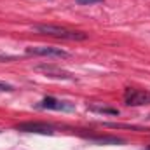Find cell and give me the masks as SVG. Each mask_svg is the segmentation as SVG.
Returning a JSON list of instances; mask_svg holds the SVG:
<instances>
[{
    "label": "cell",
    "instance_id": "cell-7",
    "mask_svg": "<svg viewBox=\"0 0 150 150\" xmlns=\"http://www.w3.org/2000/svg\"><path fill=\"white\" fill-rule=\"evenodd\" d=\"M91 112H98V113H108V115H119L117 108H110V107H103V105H89Z\"/></svg>",
    "mask_w": 150,
    "mask_h": 150
},
{
    "label": "cell",
    "instance_id": "cell-1",
    "mask_svg": "<svg viewBox=\"0 0 150 150\" xmlns=\"http://www.w3.org/2000/svg\"><path fill=\"white\" fill-rule=\"evenodd\" d=\"M33 30L44 35H51L56 38H65V40H86L87 35L82 32H75V30H68V28H61L56 25H35Z\"/></svg>",
    "mask_w": 150,
    "mask_h": 150
},
{
    "label": "cell",
    "instance_id": "cell-3",
    "mask_svg": "<svg viewBox=\"0 0 150 150\" xmlns=\"http://www.w3.org/2000/svg\"><path fill=\"white\" fill-rule=\"evenodd\" d=\"M18 131L23 133H37V134H52L54 133V126L45 124V122H21L16 126Z\"/></svg>",
    "mask_w": 150,
    "mask_h": 150
},
{
    "label": "cell",
    "instance_id": "cell-4",
    "mask_svg": "<svg viewBox=\"0 0 150 150\" xmlns=\"http://www.w3.org/2000/svg\"><path fill=\"white\" fill-rule=\"evenodd\" d=\"M37 108H45V110H61V112H72V110L75 108V105L68 103V101L56 100V98H52V96H47V98H44V100L38 103Z\"/></svg>",
    "mask_w": 150,
    "mask_h": 150
},
{
    "label": "cell",
    "instance_id": "cell-11",
    "mask_svg": "<svg viewBox=\"0 0 150 150\" xmlns=\"http://www.w3.org/2000/svg\"><path fill=\"white\" fill-rule=\"evenodd\" d=\"M9 59H14L12 56H4V54H0V61H9Z\"/></svg>",
    "mask_w": 150,
    "mask_h": 150
},
{
    "label": "cell",
    "instance_id": "cell-5",
    "mask_svg": "<svg viewBox=\"0 0 150 150\" xmlns=\"http://www.w3.org/2000/svg\"><path fill=\"white\" fill-rule=\"evenodd\" d=\"M26 54H33V56H54V58H68L70 54L59 47H49V45H42V47H28Z\"/></svg>",
    "mask_w": 150,
    "mask_h": 150
},
{
    "label": "cell",
    "instance_id": "cell-10",
    "mask_svg": "<svg viewBox=\"0 0 150 150\" xmlns=\"http://www.w3.org/2000/svg\"><path fill=\"white\" fill-rule=\"evenodd\" d=\"M0 91H14V87H12V86H9V84L0 82Z\"/></svg>",
    "mask_w": 150,
    "mask_h": 150
},
{
    "label": "cell",
    "instance_id": "cell-8",
    "mask_svg": "<svg viewBox=\"0 0 150 150\" xmlns=\"http://www.w3.org/2000/svg\"><path fill=\"white\" fill-rule=\"evenodd\" d=\"M91 142L94 143H113V145H119V143H124L122 138H113V136H103V138H98V136H93L89 138Z\"/></svg>",
    "mask_w": 150,
    "mask_h": 150
},
{
    "label": "cell",
    "instance_id": "cell-9",
    "mask_svg": "<svg viewBox=\"0 0 150 150\" xmlns=\"http://www.w3.org/2000/svg\"><path fill=\"white\" fill-rule=\"evenodd\" d=\"M103 0H75V4L79 5H93V4H101Z\"/></svg>",
    "mask_w": 150,
    "mask_h": 150
},
{
    "label": "cell",
    "instance_id": "cell-6",
    "mask_svg": "<svg viewBox=\"0 0 150 150\" xmlns=\"http://www.w3.org/2000/svg\"><path fill=\"white\" fill-rule=\"evenodd\" d=\"M38 72H44L47 77H52V79H61V80H75V77L54 65H38L37 67Z\"/></svg>",
    "mask_w": 150,
    "mask_h": 150
},
{
    "label": "cell",
    "instance_id": "cell-2",
    "mask_svg": "<svg viewBox=\"0 0 150 150\" xmlns=\"http://www.w3.org/2000/svg\"><path fill=\"white\" fill-rule=\"evenodd\" d=\"M124 101L129 107H142V105H149L150 103V91L145 89H133L127 87L124 93Z\"/></svg>",
    "mask_w": 150,
    "mask_h": 150
},
{
    "label": "cell",
    "instance_id": "cell-12",
    "mask_svg": "<svg viewBox=\"0 0 150 150\" xmlns=\"http://www.w3.org/2000/svg\"><path fill=\"white\" fill-rule=\"evenodd\" d=\"M147 150H150V147H149V149H147Z\"/></svg>",
    "mask_w": 150,
    "mask_h": 150
}]
</instances>
